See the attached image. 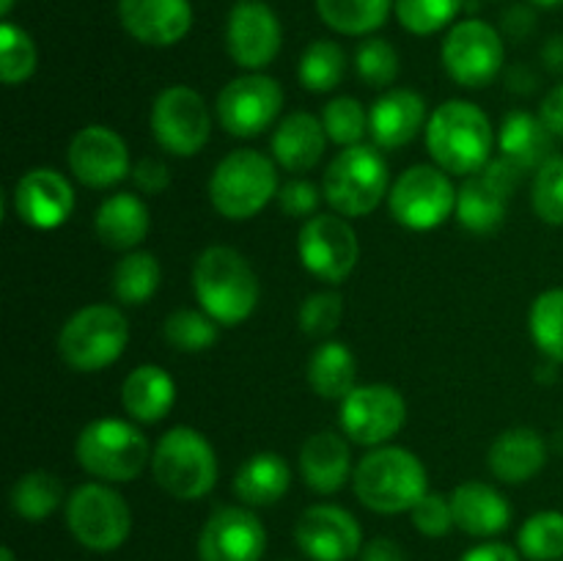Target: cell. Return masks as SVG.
<instances>
[{
  "label": "cell",
  "instance_id": "obj_22",
  "mask_svg": "<svg viewBox=\"0 0 563 561\" xmlns=\"http://www.w3.org/2000/svg\"><path fill=\"white\" fill-rule=\"evenodd\" d=\"M121 28L146 47L179 44L192 28L190 0H119Z\"/></svg>",
  "mask_w": 563,
  "mask_h": 561
},
{
  "label": "cell",
  "instance_id": "obj_56",
  "mask_svg": "<svg viewBox=\"0 0 563 561\" xmlns=\"http://www.w3.org/2000/svg\"><path fill=\"white\" fill-rule=\"evenodd\" d=\"M11 9H14V0H0V14L9 16Z\"/></svg>",
  "mask_w": 563,
  "mask_h": 561
},
{
  "label": "cell",
  "instance_id": "obj_7",
  "mask_svg": "<svg viewBox=\"0 0 563 561\" xmlns=\"http://www.w3.org/2000/svg\"><path fill=\"white\" fill-rule=\"evenodd\" d=\"M130 344V322L124 311L110 302L80 308L58 333V355L69 369L82 374L102 372L124 355Z\"/></svg>",
  "mask_w": 563,
  "mask_h": 561
},
{
  "label": "cell",
  "instance_id": "obj_48",
  "mask_svg": "<svg viewBox=\"0 0 563 561\" xmlns=\"http://www.w3.org/2000/svg\"><path fill=\"white\" fill-rule=\"evenodd\" d=\"M132 182L146 196H159L170 187V168L157 157H143L132 165Z\"/></svg>",
  "mask_w": 563,
  "mask_h": 561
},
{
  "label": "cell",
  "instance_id": "obj_43",
  "mask_svg": "<svg viewBox=\"0 0 563 561\" xmlns=\"http://www.w3.org/2000/svg\"><path fill=\"white\" fill-rule=\"evenodd\" d=\"M355 69L366 86L388 88L399 77V53L388 38L368 36L355 50Z\"/></svg>",
  "mask_w": 563,
  "mask_h": 561
},
{
  "label": "cell",
  "instance_id": "obj_29",
  "mask_svg": "<svg viewBox=\"0 0 563 561\" xmlns=\"http://www.w3.org/2000/svg\"><path fill=\"white\" fill-rule=\"evenodd\" d=\"M456 528L471 537H495L511 522V506L504 493L484 482H465L451 493Z\"/></svg>",
  "mask_w": 563,
  "mask_h": 561
},
{
  "label": "cell",
  "instance_id": "obj_42",
  "mask_svg": "<svg viewBox=\"0 0 563 561\" xmlns=\"http://www.w3.org/2000/svg\"><path fill=\"white\" fill-rule=\"evenodd\" d=\"M322 124L335 146H357L368 135V110L355 97H335L324 105Z\"/></svg>",
  "mask_w": 563,
  "mask_h": 561
},
{
  "label": "cell",
  "instance_id": "obj_34",
  "mask_svg": "<svg viewBox=\"0 0 563 561\" xmlns=\"http://www.w3.org/2000/svg\"><path fill=\"white\" fill-rule=\"evenodd\" d=\"M163 270L154 253L148 251H130L115 262L110 286H113L115 300L124 306H143L152 300L159 289Z\"/></svg>",
  "mask_w": 563,
  "mask_h": 561
},
{
  "label": "cell",
  "instance_id": "obj_26",
  "mask_svg": "<svg viewBox=\"0 0 563 561\" xmlns=\"http://www.w3.org/2000/svg\"><path fill=\"white\" fill-rule=\"evenodd\" d=\"M489 471L504 484H526L548 462V443L531 427H515L500 432L489 446Z\"/></svg>",
  "mask_w": 563,
  "mask_h": 561
},
{
  "label": "cell",
  "instance_id": "obj_5",
  "mask_svg": "<svg viewBox=\"0 0 563 561\" xmlns=\"http://www.w3.org/2000/svg\"><path fill=\"white\" fill-rule=\"evenodd\" d=\"M324 201L341 218H366L390 193L388 163L374 143L346 146L330 160L322 176Z\"/></svg>",
  "mask_w": 563,
  "mask_h": 561
},
{
  "label": "cell",
  "instance_id": "obj_9",
  "mask_svg": "<svg viewBox=\"0 0 563 561\" xmlns=\"http://www.w3.org/2000/svg\"><path fill=\"white\" fill-rule=\"evenodd\" d=\"M66 526L82 548L110 553L121 548L132 531V512L124 495L104 482H88L66 498Z\"/></svg>",
  "mask_w": 563,
  "mask_h": 561
},
{
  "label": "cell",
  "instance_id": "obj_55",
  "mask_svg": "<svg viewBox=\"0 0 563 561\" xmlns=\"http://www.w3.org/2000/svg\"><path fill=\"white\" fill-rule=\"evenodd\" d=\"M533 6H539V9H555V6H561L563 0H531Z\"/></svg>",
  "mask_w": 563,
  "mask_h": 561
},
{
  "label": "cell",
  "instance_id": "obj_40",
  "mask_svg": "<svg viewBox=\"0 0 563 561\" xmlns=\"http://www.w3.org/2000/svg\"><path fill=\"white\" fill-rule=\"evenodd\" d=\"M36 42L25 28L3 20L0 25V77L5 86H22L36 72Z\"/></svg>",
  "mask_w": 563,
  "mask_h": 561
},
{
  "label": "cell",
  "instance_id": "obj_35",
  "mask_svg": "<svg viewBox=\"0 0 563 561\" xmlns=\"http://www.w3.org/2000/svg\"><path fill=\"white\" fill-rule=\"evenodd\" d=\"M11 509L22 520L38 522L53 515L64 504V484L55 473L49 471H31L22 473L11 487Z\"/></svg>",
  "mask_w": 563,
  "mask_h": 561
},
{
  "label": "cell",
  "instance_id": "obj_30",
  "mask_svg": "<svg viewBox=\"0 0 563 561\" xmlns=\"http://www.w3.org/2000/svg\"><path fill=\"white\" fill-rule=\"evenodd\" d=\"M176 402V383L157 363H141L132 369L121 385L124 413L137 424H157L170 413Z\"/></svg>",
  "mask_w": 563,
  "mask_h": 561
},
{
  "label": "cell",
  "instance_id": "obj_4",
  "mask_svg": "<svg viewBox=\"0 0 563 561\" xmlns=\"http://www.w3.org/2000/svg\"><path fill=\"white\" fill-rule=\"evenodd\" d=\"M278 190V163L258 148H234L209 176V201L225 220L256 218Z\"/></svg>",
  "mask_w": 563,
  "mask_h": 561
},
{
  "label": "cell",
  "instance_id": "obj_15",
  "mask_svg": "<svg viewBox=\"0 0 563 561\" xmlns=\"http://www.w3.org/2000/svg\"><path fill=\"white\" fill-rule=\"evenodd\" d=\"M300 264L324 284H341L361 258V245L350 220L341 215H313L300 226L297 237Z\"/></svg>",
  "mask_w": 563,
  "mask_h": 561
},
{
  "label": "cell",
  "instance_id": "obj_37",
  "mask_svg": "<svg viewBox=\"0 0 563 561\" xmlns=\"http://www.w3.org/2000/svg\"><path fill=\"white\" fill-rule=\"evenodd\" d=\"M528 330L533 344L553 363H563V289H548L531 302Z\"/></svg>",
  "mask_w": 563,
  "mask_h": 561
},
{
  "label": "cell",
  "instance_id": "obj_46",
  "mask_svg": "<svg viewBox=\"0 0 563 561\" xmlns=\"http://www.w3.org/2000/svg\"><path fill=\"white\" fill-rule=\"evenodd\" d=\"M410 517H412V526L429 539L445 537V534L456 526L454 509H451V495H440V493L423 495V498L410 509Z\"/></svg>",
  "mask_w": 563,
  "mask_h": 561
},
{
  "label": "cell",
  "instance_id": "obj_18",
  "mask_svg": "<svg viewBox=\"0 0 563 561\" xmlns=\"http://www.w3.org/2000/svg\"><path fill=\"white\" fill-rule=\"evenodd\" d=\"M66 163L71 176L93 190H108L132 174L124 138L104 124H88L77 130L66 148Z\"/></svg>",
  "mask_w": 563,
  "mask_h": 561
},
{
  "label": "cell",
  "instance_id": "obj_54",
  "mask_svg": "<svg viewBox=\"0 0 563 561\" xmlns=\"http://www.w3.org/2000/svg\"><path fill=\"white\" fill-rule=\"evenodd\" d=\"M542 61L548 69L563 72V36H553L544 42L542 47Z\"/></svg>",
  "mask_w": 563,
  "mask_h": 561
},
{
  "label": "cell",
  "instance_id": "obj_13",
  "mask_svg": "<svg viewBox=\"0 0 563 561\" xmlns=\"http://www.w3.org/2000/svg\"><path fill=\"white\" fill-rule=\"evenodd\" d=\"M148 124L159 148L176 157L198 154L212 135V116H209L207 102L190 86L163 88L152 105Z\"/></svg>",
  "mask_w": 563,
  "mask_h": 561
},
{
  "label": "cell",
  "instance_id": "obj_36",
  "mask_svg": "<svg viewBox=\"0 0 563 561\" xmlns=\"http://www.w3.org/2000/svg\"><path fill=\"white\" fill-rule=\"evenodd\" d=\"M346 75V53L333 38H317L300 55L297 77L306 91L328 94L341 86Z\"/></svg>",
  "mask_w": 563,
  "mask_h": 561
},
{
  "label": "cell",
  "instance_id": "obj_50",
  "mask_svg": "<svg viewBox=\"0 0 563 561\" xmlns=\"http://www.w3.org/2000/svg\"><path fill=\"white\" fill-rule=\"evenodd\" d=\"M539 119L544 121V127H548L553 135L563 138V82L550 88L548 97L542 99V105H539Z\"/></svg>",
  "mask_w": 563,
  "mask_h": 561
},
{
  "label": "cell",
  "instance_id": "obj_19",
  "mask_svg": "<svg viewBox=\"0 0 563 561\" xmlns=\"http://www.w3.org/2000/svg\"><path fill=\"white\" fill-rule=\"evenodd\" d=\"M264 550L267 528L251 506H220L198 537L201 561H262Z\"/></svg>",
  "mask_w": 563,
  "mask_h": 561
},
{
  "label": "cell",
  "instance_id": "obj_39",
  "mask_svg": "<svg viewBox=\"0 0 563 561\" xmlns=\"http://www.w3.org/2000/svg\"><path fill=\"white\" fill-rule=\"evenodd\" d=\"M517 548L531 561L563 559V512H537L522 522Z\"/></svg>",
  "mask_w": 563,
  "mask_h": 561
},
{
  "label": "cell",
  "instance_id": "obj_20",
  "mask_svg": "<svg viewBox=\"0 0 563 561\" xmlns=\"http://www.w3.org/2000/svg\"><path fill=\"white\" fill-rule=\"evenodd\" d=\"M295 542L311 561H350L361 553L363 531L352 512L335 504H317L297 520Z\"/></svg>",
  "mask_w": 563,
  "mask_h": 561
},
{
  "label": "cell",
  "instance_id": "obj_52",
  "mask_svg": "<svg viewBox=\"0 0 563 561\" xmlns=\"http://www.w3.org/2000/svg\"><path fill=\"white\" fill-rule=\"evenodd\" d=\"M361 561H407V556L399 542L388 537H377L368 544H363Z\"/></svg>",
  "mask_w": 563,
  "mask_h": 561
},
{
  "label": "cell",
  "instance_id": "obj_25",
  "mask_svg": "<svg viewBox=\"0 0 563 561\" xmlns=\"http://www.w3.org/2000/svg\"><path fill=\"white\" fill-rule=\"evenodd\" d=\"M328 141L330 138L324 132L322 119L306 113V110H297L278 121L269 148L280 168H286L289 174H306L322 160Z\"/></svg>",
  "mask_w": 563,
  "mask_h": 561
},
{
  "label": "cell",
  "instance_id": "obj_14",
  "mask_svg": "<svg viewBox=\"0 0 563 561\" xmlns=\"http://www.w3.org/2000/svg\"><path fill=\"white\" fill-rule=\"evenodd\" d=\"M284 110V88L275 77L251 72L225 82L214 102L220 127L234 138H256L278 121Z\"/></svg>",
  "mask_w": 563,
  "mask_h": 561
},
{
  "label": "cell",
  "instance_id": "obj_21",
  "mask_svg": "<svg viewBox=\"0 0 563 561\" xmlns=\"http://www.w3.org/2000/svg\"><path fill=\"white\" fill-rule=\"evenodd\" d=\"M11 204L22 223L31 229H58L75 209V190L69 179L55 168H31L16 179Z\"/></svg>",
  "mask_w": 563,
  "mask_h": 561
},
{
  "label": "cell",
  "instance_id": "obj_3",
  "mask_svg": "<svg viewBox=\"0 0 563 561\" xmlns=\"http://www.w3.org/2000/svg\"><path fill=\"white\" fill-rule=\"evenodd\" d=\"M352 487L366 509L379 515L410 512L429 493V476L421 457L405 446H377L361 457Z\"/></svg>",
  "mask_w": 563,
  "mask_h": 561
},
{
  "label": "cell",
  "instance_id": "obj_44",
  "mask_svg": "<svg viewBox=\"0 0 563 561\" xmlns=\"http://www.w3.org/2000/svg\"><path fill=\"white\" fill-rule=\"evenodd\" d=\"M531 204L542 223L563 226V154H553L533 174Z\"/></svg>",
  "mask_w": 563,
  "mask_h": 561
},
{
  "label": "cell",
  "instance_id": "obj_23",
  "mask_svg": "<svg viewBox=\"0 0 563 561\" xmlns=\"http://www.w3.org/2000/svg\"><path fill=\"white\" fill-rule=\"evenodd\" d=\"M427 99L412 88H390L368 110V135L374 146L394 152L427 130Z\"/></svg>",
  "mask_w": 563,
  "mask_h": 561
},
{
  "label": "cell",
  "instance_id": "obj_8",
  "mask_svg": "<svg viewBox=\"0 0 563 561\" xmlns=\"http://www.w3.org/2000/svg\"><path fill=\"white\" fill-rule=\"evenodd\" d=\"M154 482L176 501H198L218 484V454L207 435L192 427H174L152 451Z\"/></svg>",
  "mask_w": 563,
  "mask_h": 561
},
{
  "label": "cell",
  "instance_id": "obj_31",
  "mask_svg": "<svg viewBox=\"0 0 563 561\" xmlns=\"http://www.w3.org/2000/svg\"><path fill=\"white\" fill-rule=\"evenodd\" d=\"M291 468L278 451H258L247 457L234 473V495L242 506H273L289 493Z\"/></svg>",
  "mask_w": 563,
  "mask_h": 561
},
{
  "label": "cell",
  "instance_id": "obj_51",
  "mask_svg": "<svg viewBox=\"0 0 563 561\" xmlns=\"http://www.w3.org/2000/svg\"><path fill=\"white\" fill-rule=\"evenodd\" d=\"M520 550L506 542H484L467 550L460 561H522Z\"/></svg>",
  "mask_w": 563,
  "mask_h": 561
},
{
  "label": "cell",
  "instance_id": "obj_27",
  "mask_svg": "<svg viewBox=\"0 0 563 561\" xmlns=\"http://www.w3.org/2000/svg\"><path fill=\"white\" fill-rule=\"evenodd\" d=\"M152 229V215L135 193H113L99 204L93 215V231L110 251H135Z\"/></svg>",
  "mask_w": 563,
  "mask_h": 561
},
{
  "label": "cell",
  "instance_id": "obj_41",
  "mask_svg": "<svg viewBox=\"0 0 563 561\" xmlns=\"http://www.w3.org/2000/svg\"><path fill=\"white\" fill-rule=\"evenodd\" d=\"M465 9V0H396L399 25L416 36H432L449 28Z\"/></svg>",
  "mask_w": 563,
  "mask_h": 561
},
{
  "label": "cell",
  "instance_id": "obj_57",
  "mask_svg": "<svg viewBox=\"0 0 563 561\" xmlns=\"http://www.w3.org/2000/svg\"><path fill=\"white\" fill-rule=\"evenodd\" d=\"M0 561H16L14 550H11L9 544H5V548H0Z\"/></svg>",
  "mask_w": 563,
  "mask_h": 561
},
{
  "label": "cell",
  "instance_id": "obj_12",
  "mask_svg": "<svg viewBox=\"0 0 563 561\" xmlns=\"http://www.w3.org/2000/svg\"><path fill=\"white\" fill-rule=\"evenodd\" d=\"M522 174L504 157H493L478 174L465 176L456 193V223L478 237L495 234L504 226L511 196L520 187Z\"/></svg>",
  "mask_w": 563,
  "mask_h": 561
},
{
  "label": "cell",
  "instance_id": "obj_6",
  "mask_svg": "<svg viewBox=\"0 0 563 561\" xmlns=\"http://www.w3.org/2000/svg\"><path fill=\"white\" fill-rule=\"evenodd\" d=\"M75 457L88 476L104 484L132 482L152 462L146 435L124 418H97L77 435Z\"/></svg>",
  "mask_w": 563,
  "mask_h": 561
},
{
  "label": "cell",
  "instance_id": "obj_1",
  "mask_svg": "<svg viewBox=\"0 0 563 561\" xmlns=\"http://www.w3.org/2000/svg\"><path fill=\"white\" fill-rule=\"evenodd\" d=\"M192 295L220 328H236L256 311L262 284L245 253L209 245L192 264Z\"/></svg>",
  "mask_w": 563,
  "mask_h": 561
},
{
  "label": "cell",
  "instance_id": "obj_38",
  "mask_svg": "<svg viewBox=\"0 0 563 561\" xmlns=\"http://www.w3.org/2000/svg\"><path fill=\"white\" fill-rule=\"evenodd\" d=\"M163 336L168 346L179 352H207L214 346L220 336V324L209 317L207 311H196V308H179V311L168 314L163 322Z\"/></svg>",
  "mask_w": 563,
  "mask_h": 561
},
{
  "label": "cell",
  "instance_id": "obj_49",
  "mask_svg": "<svg viewBox=\"0 0 563 561\" xmlns=\"http://www.w3.org/2000/svg\"><path fill=\"white\" fill-rule=\"evenodd\" d=\"M537 31V11L526 3H515L500 14V33L515 42H522Z\"/></svg>",
  "mask_w": 563,
  "mask_h": 561
},
{
  "label": "cell",
  "instance_id": "obj_32",
  "mask_svg": "<svg viewBox=\"0 0 563 561\" xmlns=\"http://www.w3.org/2000/svg\"><path fill=\"white\" fill-rule=\"evenodd\" d=\"M308 385L322 399H344L357 388V361L344 341H322L306 366Z\"/></svg>",
  "mask_w": 563,
  "mask_h": 561
},
{
  "label": "cell",
  "instance_id": "obj_33",
  "mask_svg": "<svg viewBox=\"0 0 563 561\" xmlns=\"http://www.w3.org/2000/svg\"><path fill=\"white\" fill-rule=\"evenodd\" d=\"M396 0H317L319 20L341 36H372L388 22Z\"/></svg>",
  "mask_w": 563,
  "mask_h": 561
},
{
  "label": "cell",
  "instance_id": "obj_17",
  "mask_svg": "<svg viewBox=\"0 0 563 561\" xmlns=\"http://www.w3.org/2000/svg\"><path fill=\"white\" fill-rule=\"evenodd\" d=\"M284 44L278 14L264 0H236L225 22V50L242 69L258 72L273 64Z\"/></svg>",
  "mask_w": 563,
  "mask_h": 561
},
{
  "label": "cell",
  "instance_id": "obj_16",
  "mask_svg": "<svg viewBox=\"0 0 563 561\" xmlns=\"http://www.w3.org/2000/svg\"><path fill=\"white\" fill-rule=\"evenodd\" d=\"M341 432L357 446H385L407 421V402L394 385H357L341 399Z\"/></svg>",
  "mask_w": 563,
  "mask_h": 561
},
{
  "label": "cell",
  "instance_id": "obj_53",
  "mask_svg": "<svg viewBox=\"0 0 563 561\" xmlns=\"http://www.w3.org/2000/svg\"><path fill=\"white\" fill-rule=\"evenodd\" d=\"M506 86L511 88L515 94H531L533 88H537V75H533L528 66H511L509 72H506Z\"/></svg>",
  "mask_w": 563,
  "mask_h": 561
},
{
  "label": "cell",
  "instance_id": "obj_2",
  "mask_svg": "<svg viewBox=\"0 0 563 561\" xmlns=\"http://www.w3.org/2000/svg\"><path fill=\"white\" fill-rule=\"evenodd\" d=\"M427 148L434 165L454 176H473L493 160L489 116L467 99H449L427 121Z\"/></svg>",
  "mask_w": 563,
  "mask_h": 561
},
{
  "label": "cell",
  "instance_id": "obj_45",
  "mask_svg": "<svg viewBox=\"0 0 563 561\" xmlns=\"http://www.w3.org/2000/svg\"><path fill=\"white\" fill-rule=\"evenodd\" d=\"M344 317V297L339 292H317L308 295L300 306V330L313 339H328Z\"/></svg>",
  "mask_w": 563,
  "mask_h": 561
},
{
  "label": "cell",
  "instance_id": "obj_28",
  "mask_svg": "<svg viewBox=\"0 0 563 561\" xmlns=\"http://www.w3.org/2000/svg\"><path fill=\"white\" fill-rule=\"evenodd\" d=\"M553 132L544 127L539 116L526 113V110H511L504 116L498 132V157L515 165L522 176L528 170L537 174L553 154Z\"/></svg>",
  "mask_w": 563,
  "mask_h": 561
},
{
  "label": "cell",
  "instance_id": "obj_24",
  "mask_svg": "<svg viewBox=\"0 0 563 561\" xmlns=\"http://www.w3.org/2000/svg\"><path fill=\"white\" fill-rule=\"evenodd\" d=\"M352 471V451L344 435L333 429L311 435L300 449V476L319 495L339 493Z\"/></svg>",
  "mask_w": 563,
  "mask_h": 561
},
{
  "label": "cell",
  "instance_id": "obj_10",
  "mask_svg": "<svg viewBox=\"0 0 563 561\" xmlns=\"http://www.w3.org/2000/svg\"><path fill=\"white\" fill-rule=\"evenodd\" d=\"M456 187L440 165H410L390 185V218L412 231H432L456 212Z\"/></svg>",
  "mask_w": 563,
  "mask_h": 561
},
{
  "label": "cell",
  "instance_id": "obj_11",
  "mask_svg": "<svg viewBox=\"0 0 563 561\" xmlns=\"http://www.w3.org/2000/svg\"><path fill=\"white\" fill-rule=\"evenodd\" d=\"M440 58L456 86L484 88L504 72V33L476 16L454 22L443 38Z\"/></svg>",
  "mask_w": 563,
  "mask_h": 561
},
{
  "label": "cell",
  "instance_id": "obj_47",
  "mask_svg": "<svg viewBox=\"0 0 563 561\" xmlns=\"http://www.w3.org/2000/svg\"><path fill=\"white\" fill-rule=\"evenodd\" d=\"M322 198H324L322 187H317L313 182L289 179L286 185H280L275 201H278L280 212L289 215V218H306L308 220L317 215V207Z\"/></svg>",
  "mask_w": 563,
  "mask_h": 561
}]
</instances>
